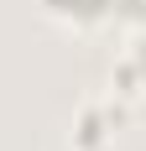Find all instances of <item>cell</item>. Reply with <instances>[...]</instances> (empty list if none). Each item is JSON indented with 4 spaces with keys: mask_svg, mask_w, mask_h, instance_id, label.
<instances>
[{
    "mask_svg": "<svg viewBox=\"0 0 146 151\" xmlns=\"http://www.w3.org/2000/svg\"><path fill=\"white\" fill-rule=\"evenodd\" d=\"M115 125H120V109H110V104H84V109H78V120H73V141H78L84 151H94V146L110 141Z\"/></svg>",
    "mask_w": 146,
    "mask_h": 151,
    "instance_id": "7a4b0ae2",
    "label": "cell"
},
{
    "mask_svg": "<svg viewBox=\"0 0 146 151\" xmlns=\"http://www.w3.org/2000/svg\"><path fill=\"white\" fill-rule=\"evenodd\" d=\"M52 16H68V21H104L115 11H131V16H146V0H42Z\"/></svg>",
    "mask_w": 146,
    "mask_h": 151,
    "instance_id": "6da1fadb",
    "label": "cell"
},
{
    "mask_svg": "<svg viewBox=\"0 0 146 151\" xmlns=\"http://www.w3.org/2000/svg\"><path fill=\"white\" fill-rule=\"evenodd\" d=\"M120 83H125V94H131L136 83H146V31L136 37V47H131V58L120 63Z\"/></svg>",
    "mask_w": 146,
    "mask_h": 151,
    "instance_id": "3957f363",
    "label": "cell"
}]
</instances>
